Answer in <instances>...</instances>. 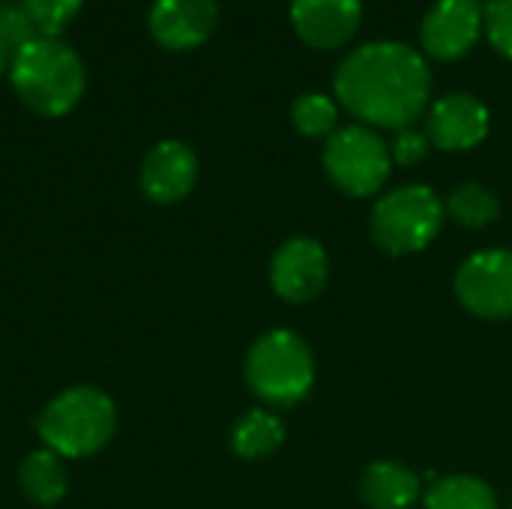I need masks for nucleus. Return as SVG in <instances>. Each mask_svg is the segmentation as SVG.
<instances>
[{"label": "nucleus", "instance_id": "1", "mask_svg": "<svg viewBox=\"0 0 512 509\" xmlns=\"http://www.w3.org/2000/svg\"><path fill=\"white\" fill-rule=\"evenodd\" d=\"M336 102L369 129H408L432 105L426 57L399 39H372L345 54L333 75Z\"/></svg>", "mask_w": 512, "mask_h": 509}, {"label": "nucleus", "instance_id": "2", "mask_svg": "<svg viewBox=\"0 0 512 509\" xmlns=\"http://www.w3.org/2000/svg\"><path fill=\"white\" fill-rule=\"evenodd\" d=\"M9 81L24 108L39 117H63L84 96L87 66L69 42L39 33L12 54Z\"/></svg>", "mask_w": 512, "mask_h": 509}, {"label": "nucleus", "instance_id": "3", "mask_svg": "<svg viewBox=\"0 0 512 509\" xmlns=\"http://www.w3.org/2000/svg\"><path fill=\"white\" fill-rule=\"evenodd\" d=\"M36 432L42 447L60 459H90L114 441L117 405L102 387L75 384L42 408Z\"/></svg>", "mask_w": 512, "mask_h": 509}, {"label": "nucleus", "instance_id": "4", "mask_svg": "<svg viewBox=\"0 0 512 509\" xmlns=\"http://www.w3.org/2000/svg\"><path fill=\"white\" fill-rule=\"evenodd\" d=\"M243 375L264 405L294 408L315 387V354L300 333L276 327L252 342Z\"/></svg>", "mask_w": 512, "mask_h": 509}, {"label": "nucleus", "instance_id": "5", "mask_svg": "<svg viewBox=\"0 0 512 509\" xmlns=\"http://www.w3.org/2000/svg\"><path fill=\"white\" fill-rule=\"evenodd\" d=\"M444 219V201L432 186L405 183L375 201L369 216V234L372 243L393 258L417 255L435 243L444 228Z\"/></svg>", "mask_w": 512, "mask_h": 509}, {"label": "nucleus", "instance_id": "6", "mask_svg": "<svg viewBox=\"0 0 512 509\" xmlns=\"http://www.w3.org/2000/svg\"><path fill=\"white\" fill-rule=\"evenodd\" d=\"M321 162L330 183L351 198L378 195L393 171L390 144L378 135V129H369L363 123L339 126L324 141Z\"/></svg>", "mask_w": 512, "mask_h": 509}, {"label": "nucleus", "instance_id": "7", "mask_svg": "<svg viewBox=\"0 0 512 509\" xmlns=\"http://www.w3.org/2000/svg\"><path fill=\"white\" fill-rule=\"evenodd\" d=\"M456 300L480 321H512V249H483L465 258L453 279Z\"/></svg>", "mask_w": 512, "mask_h": 509}, {"label": "nucleus", "instance_id": "8", "mask_svg": "<svg viewBox=\"0 0 512 509\" xmlns=\"http://www.w3.org/2000/svg\"><path fill=\"white\" fill-rule=\"evenodd\" d=\"M327 279L330 258L315 237H288L270 258V288L285 303H312L327 288Z\"/></svg>", "mask_w": 512, "mask_h": 509}, {"label": "nucleus", "instance_id": "9", "mask_svg": "<svg viewBox=\"0 0 512 509\" xmlns=\"http://www.w3.org/2000/svg\"><path fill=\"white\" fill-rule=\"evenodd\" d=\"M486 0H435L420 24V45L432 60L465 57L483 36Z\"/></svg>", "mask_w": 512, "mask_h": 509}, {"label": "nucleus", "instance_id": "10", "mask_svg": "<svg viewBox=\"0 0 512 509\" xmlns=\"http://www.w3.org/2000/svg\"><path fill=\"white\" fill-rule=\"evenodd\" d=\"M492 114L474 93H447L435 99L426 111V138L432 147L447 153L474 150L486 141Z\"/></svg>", "mask_w": 512, "mask_h": 509}, {"label": "nucleus", "instance_id": "11", "mask_svg": "<svg viewBox=\"0 0 512 509\" xmlns=\"http://www.w3.org/2000/svg\"><path fill=\"white\" fill-rule=\"evenodd\" d=\"M198 183V156L186 141L165 138L147 150L138 168V186L153 204H180Z\"/></svg>", "mask_w": 512, "mask_h": 509}, {"label": "nucleus", "instance_id": "12", "mask_svg": "<svg viewBox=\"0 0 512 509\" xmlns=\"http://www.w3.org/2000/svg\"><path fill=\"white\" fill-rule=\"evenodd\" d=\"M363 24V0H291V27L315 51L348 45Z\"/></svg>", "mask_w": 512, "mask_h": 509}, {"label": "nucleus", "instance_id": "13", "mask_svg": "<svg viewBox=\"0 0 512 509\" xmlns=\"http://www.w3.org/2000/svg\"><path fill=\"white\" fill-rule=\"evenodd\" d=\"M219 24L216 0H153L147 27L168 51H192L204 45Z\"/></svg>", "mask_w": 512, "mask_h": 509}, {"label": "nucleus", "instance_id": "14", "mask_svg": "<svg viewBox=\"0 0 512 509\" xmlns=\"http://www.w3.org/2000/svg\"><path fill=\"white\" fill-rule=\"evenodd\" d=\"M360 498L369 509H411L423 501V477L402 462L381 459L363 471Z\"/></svg>", "mask_w": 512, "mask_h": 509}, {"label": "nucleus", "instance_id": "15", "mask_svg": "<svg viewBox=\"0 0 512 509\" xmlns=\"http://www.w3.org/2000/svg\"><path fill=\"white\" fill-rule=\"evenodd\" d=\"M18 486H21L24 498L33 501L36 507H57L69 495L66 459H60L57 453H51L45 447L33 450L18 468Z\"/></svg>", "mask_w": 512, "mask_h": 509}, {"label": "nucleus", "instance_id": "16", "mask_svg": "<svg viewBox=\"0 0 512 509\" xmlns=\"http://www.w3.org/2000/svg\"><path fill=\"white\" fill-rule=\"evenodd\" d=\"M285 441V423L270 408H252L231 426V450L237 459L258 462L273 456Z\"/></svg>", "mask_w": 512, "mask_h": 509}, {"label": "nucleus", "instance_id": "17", "mask_svg": "<svg viewBox=\"0 0 512 509\" xmlns=\"http://www.w3.org/2000/svg\"><path fill=\"white\" fill-rule=\"evenodd\" d=\"M423 509H498V495L474 474H450L432 480L423 492Z\"/></svg>", "mask_w": 512, "mask_h": 509}, {"label": "nucleus", "instance_id": "18", "mask_svg": "<svg viewBox=\"0 0 512 509\" xmlns=\"http://www.w3.org/2000/svg\"><path fill=\"white\" fill-rule=\"evenodd\" d=\"M444 213L453 225L459 228H468V231H483L489 228L492 222H498L501 216V201L498 195L477 183V180H468V183H459L447 201H444Z\"/></svg>", "mask_w": 512, "mask_h": 509}, {"label": "nucleus", "instance_id": "19", "mask_svg": "<svg viewBox=\"0 0 512 509\" xmlns=\"http://www.w3.org/2000/svg\"><path fill=\"white\" fill-rule=\"evenodd\" d=\"M291 123L306 138H330L339 129V102L324 93H300L291 105Z\"/></svg>", "mask_w": 512, "mask_h": 509}, {"label": "nucleus", "instance_id": "20", "mask_svg": "<svg viewBox=\"0 0 512 509\" xmlns=\"http://www.w3.org/2000/svg\"><path fill=\"white\" fill-rule=\"evenodd\" d=\"M42 36H60V30L81 12L84 0H21Z\"/></svg>", "mask_w": 512, "mask_h": 509}, {"label": "nucleus", "instance_id": "21", "mask_svg": "<svg viewBox=\"0 0 512 509\" xmlns=\"http://www.w3.org/2000/svg\"><path fill=\"white\" fill-rule=\"evenodd\" d=\"M36 36H39V30L21 3H0V48L9 57L15 51H21Z\"/></svg>", "mask_w": 512, "mask_h": 509}, {"label": "nucleus", "instance_id": "22", "mask_svg": "<svg viewBox=\"0 0 512 509\" xmlns=\"http://www.w3.org/2000/svg\"><path fill=\"white\" fill-rule=\"evenodd\" d=\"M483 33L501 57L512 60V0H486Z\"/></svg>", "mask_w": 512, "mask_h": 509}, {"label": "nucleus", "instance_id": "23", "mask_svg": "<svg viewBox=\"0 0 512 509\" xmlns=\"http://www.w3.org/2000/svg\"><path fill=\"white\" fill-rule=\"evenodd\" d=\"M429 150H432V144H429L426 132L417 129V126L399 129V132L393 135V141H390V156H393V162H396V165H405V168L420 165V162L429 156Z\"/></svg>", "mask_w": 512, "mask_h": 509}, {"label": "nucleus", "instance_id": "24", "mask_svg": "<svg viewBox=\"0 0 512 509\" xmlns=\"http://www.w3.org/2000/svg\"><path fill=\"white\" fill-rule=\"evenodd\" d=\"M9 60H12V57H9V54H6V51L0 48V75H3L6 69H9Z\"/></svg>", "mask_w": 512, "mask_h": 509}, {"label": "nucleus", "instance_id": "25", "mask_svg": "<svg viewBox=\"0 0 512 509\" xmlns=\"http://www.w3.org/2000/svg\"><path fill=\"white\" fill-rule=\"evenodd\" d=\"M510 509H512V504H510Z\"/></svg>", "mask_w": 512, "mask_h": 509}]
</instances>
